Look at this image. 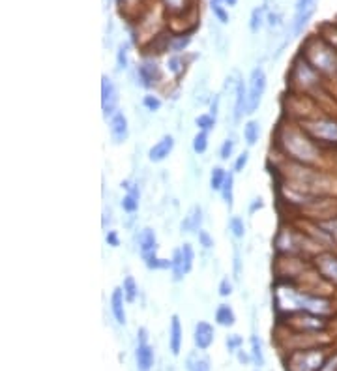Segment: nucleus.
Here are the masks:
<instances>
[{"label":"nucleus","instance_id":"12","mask_svg":"<svg viewBox=\"0 0 337 371\" xmlns=\"http://www.w3.org/2000/svg\"><path fill=\"white\" fill-rule=\"evenodd\" d=\"M175 149V137L173 135H163L152 149L148 150V160L152 163H162L165 162L171 152Z\"/></svg>","mask_w":337,"mask_h":371},{"label":"nucleus","instance_id":"29","mask_svg":"<svg viewBox=\"0 0 337 371\" xmlns=\"http://www.w3.org/2000/svg\"><path fill=\"white\" fill-rule=\"evenodd\" d=\"M266 21V10L262 6L255 8L251 12V19H249V30H251L253 34H257L262 28V25H264Z\"/></svg>","mask_w":337,"mask_h":371},{"label":"nucleus","instance_id":"26","mask_svg":"<svg viewBox=\"0 0 337 371\" xmlns=\"http://www.w3.org/2000/svg\"><path fill=\"white\" fill-rule=\"evenodd\" d=\"M143 260L146 268H150V270H165V268H171V260L160 259V257H157V251L143 255Z\"/></svg>","mask_w":337,"mask_h":371},{"label":"nucleus","instance_id":"5","mask_svg":"<svg viewBox=\"0 0 337 371\" xmlns=\"http://www.w3.org/2000/svg\"><path fill=\"white\" fill-rule=\"evenodd\" d=\"M305 130L309 131L315 139H320L325 143L337 144V122L330 118H318L305 124Z\"/></svg>","mask_w":337,"mask_h":371},{"label":"nucleus","instance_id":"8","mask_svg":"<svg viewBox=\"0 0 337 371\" xmlns=\"http://www.w3.org/2000/svg\"><path fill=\"white\" fill-rule=\"evenodd\" d=\"M137 77L141 81V85L144 88H152L154 85H157L162 81V72H160V66L154 62V60H143L139 68H137Z\"/></svg>","mask_w":337,"mask_h":371},{"label":"nucleus","instance_id":"6","mask_svg":"<svg viewBox=\"0 0 337 371\" xmlns=\"http://www.w3.org/2000/svg\"><path fill=\"white\" fill-rule=\"evenodd\" d=\"M317 10V0H296V8H294V19H292V34L300 36L304 32L313 13Z\"/></svg>","mask_w":337,"mask_h":371},{"label":"nucleus","instance_id":"1","mask_svg":"<svg viewBox=\"0 0 337 371\" xmlns=\"http://www.w3.org/2000/svg\"><path fill=\"white\" fill-rule=\"evenodd\" d=\"M302 57L317 73L334 75L337 73V53L336 47L330 46L325 38L311 36L302 46Z\"/></svg>","mask_w":337,"mask_h":371},{"label":"nucleus","instance_id":"30","mask_svg":"<svg viewBox=\"0 0 337 371\" xmlns=\"http://www.w3.org/2000/svg\"><path fill=\"white\" fill-rule=\"evenodd\" d=\"M229 231H231L234 238H238V240H242V238L246 236V223H244L240 216H233V218L229 220Z\"/></svg>","mask_w":337,"mask_h":371},{"label":"nucleus","instance_id":"9","mask_svg":"<svg viewBox=\"0 0 337 371\" xmlns=\"http://www.w3.org/2000/svg\"><path fill=\"white\" fill-rule=\"evenodd\" d=\"M315 267H317V272L320 274L322 280L330 281V283L337 285V255L334 254L317 255Z\"/></svg>","mask_w":337,"mask_h":371},{"label":"nucleus","instance_id":"2","mask_svg":"<svg viewBox=\"0 0 337 371\" xmlns=\"http://www.w3.org/2000/svg\"><path fill=\"white\" fill-rule=\"evenodd\" d=\"M325 362V349H300L287 360V371H320Z\"/></svg>","mask_w":337,"mask_h":371},{"label":"nucleus","instance_id":"44","mask_svg":"<svg viewBox=\"0 0 337 371\" xmlns=\"http://www.w3.org/2000/svg\"><path fill=\"white\" fill-rule=\"evenodd\" d=\"M231 294H233V281L229 280V278H223L220 283V296L227 298Z\"/></svg>","mask_w":337,"mask_h":371},{"label":"nucleus","instance_id":"7","mask_svg":"<svg viewBox=\"0 0 337 371\" xmlns=\"http://www.w3.org/2000/svg\"><path fill=\"white\" fill-rule=\"evenodd\" d=\"M118 91L117 85L110 81L107 75L102 77V109H104V117L110 118L118 111Z\"/></svg>","mask_w":337,"mask_h":371},{"label":"nucleus","instance_id":"52","mask_svg":"<svg viewBox=\"0 0 337 371\" xmlns=\"http://www.w3.org/2000/svg\"><path fill=\"white\" fill-rule=\"evenodd\" d=\"M139 0H118V4H120V8H133V4H137Z\"/></svg>","mask_w":337,"mask_h":371},{"label":"nucleus","instance_id":"13","mask_svg":"<svg viewBox=\"0 0 337 371\" xmlns=\"http://www.w3.org/2000/svg\"><path fill=\"white\" fill-rule=\"evenodd\" d=\"M156 354L150 343H137L135 349V362H137V371H150L154 365Z\"/></svg>","mask_w":337,"mask_h":371},{"label":"nucleus","instance_id":"32","mask_svg":"<svg viewBox=\"0 0 337 371\" xmlns=\"http://www.w3.org/2000/svg\"><path fill=\"white\" fill-rule=\"evenodd\" d=\"M210 8H212V12L218 17L221 25H227L229 23V13L227 10L223 8V0H210Z\"/></svg>","mask_w":337,"mask_h":371},{"label":"nucleus","instance_id":"34","mask_svg":"<svg viewBox=\"0 0 337 371\" xmlns=\"http://www.w3.org/2000/svg\"><path fill=\"white\" fill-rule=\"evenodd\" d=\"M208 150V133L206 131H199L193 137V152L195 154H204Z\"/></svg>","mask_w":337,"mask_h":371},{"label":"nucleus","instance_id":"31","mask_svg":"<svg viewBox=\"0 0 337 371\" xmlns=\"http://www.w3.org/2000/svg\"><path fill=\"white\" fill-rule=\"evenodd\" d=\"M225 178H227V171L223 167H214L212 175H210V188L214 191H221L223 184H225Z\"/></svg>","mask_w":337,"mask_h":371},{"label":"nucleus","instance_id":"45","mask_svg":"<svg viewBox=\"0 0 337 371\" xmlns=\"http://www.w3.org/2000/svg\"><path fill=\"white\" fill-rule=\"evenodd\" d=\"M320 371H337V352L331 354L330 359H326L325 365L320 368Z\"/></svg>","mask_w":337,"mask_h":371},{"label":"nucleus","instance_id":"46","mask_svg":"<svg viewBox=\"0 0 337 371\" xmlns=\"http://www.w3.org/2000/svg\"><path fill=\"white\" fill-rule=\"evenodd\" d=\"M105 240H107V244L113 247L120 246V238H118L117 231H109V233H107V236H105Z\"/></svg>","mask_w":337,"mask_h":371},{"label":"nucleus","instance_id":"4","mask_svg":"<svg viewBox=\"0 0 337 371\" xmlns=\"http://www.w3.org/2000/svg\"><path fill=\"white\" fill-rule=\"evenodd\" d=\"M287 150L289 154L294 156L300 162H313L315 158L318 156L317 149L313 146V143L305 137H300L296 133H291L289 135V141H287Z\"/></svg>","mask_w":337,"mask_h":371},{"label":"nucleus","instance_id":"27","mask_svg":"<svg viewBox=\"0 0 337 371\" xmlns=\"http://www.w3.org/2000/svg\"><path fill=\"white\" fill-rule=\"evenodd\" d=\"M259 137H260L259 122H257V120H249V122L244 126V139H246V143L249 144V146H253V144H257Z\"/></svg>","mask_w":337,"mask_h":371},{"label":"nucleus","instance_id":"18","mask_svg":"<svg viewBox=\"0 0 337 371\" xmlns=\"http://www.w3.org/2000/svg\"><path fill=\"white\" fill-rule=\"evenodd\" d=\"M244 115H247V86L244 81H238L236 102H234V120H240Z\"/></svg>","mask_w":337,"mask_h":371},{"label":"nucleus","instance_id":"33","mask_svg":"<svg viewBox=\"0 0 337 371\" xmlns=\"http://www.w3.org/2000/svg\"><path fill=\"white\" fill-rule=\"evenodd\" d=\"M195 124H197V128L199 131H212L215 128V117H212L210 113L208 115H199V117L195 118Z\"/></svg>","mask_w":337,"mask_h":371},{"label":"nucleus","instance_id":"24","mask_svg":"<svg viewBox=\"0 0 337 371\" xmlns=\"http://www.w3.org/2000/svg\"><path fill=\"white\" fill-rule=\"evenodd\" d=\"M221 197L223 201L227 204L229 209H233V201H234V171H229L227 178H225V184L221 188Z\"/></svg>","mask_w":337,"mask_h":371},{"label":"nucleus","instance_id":"19","mask_svg":"<svg viewBox=\"0 0 337 371\" xmlns=\"http://www.w3.org/2000/svg\"><path fill=\"white\" fill-rule=\"evenodd\" d=\"M160 2L165 8V12L175 17L186 15L189 10H193V0H160Z\"/></svg>","mask_w":337,"mask_h":371},{"label":"nucleus","instance_id":"3","mask_svg":"<svg viewBox=\"0 0 337 371\" xmlns=\"http://www.w3.org/2000/svg\"><path fill=\"white\" fill-rule=\"evenodd\" d=\"M266 92V73L262 68H255L249 75V86H247V115H253L260 107L262 96Z\"/></svg>","mask_w":337,"mask_h":371},{"label":"nucleus","instance_id":"48","mask_svg":"<svg viewBox=\"0 0 337 371\" xmlns=\"http://www.w3.org/2000/svg\"><path fill=\"white\" fill-rule=\"evenodd\" d=\"M236 359H238V362H240V364H244V365H247L249 362H253L251 354H247V352H244L242 349L238 352H236Z\"/></svg>","mask_w":337,"mask_h":371},{"label":"nucleus","instance_id":"23","mask_svg":"<svg viewBox=\"0 0 337 371\" xmlns=\"http://www.w3.org/2000/svg\"><path fill=\"white\" fill-rule=\"evenodd\" d=\"M191 44V34H178V36H171V41H168V49L175 55H180L189 47Z\"/></svg>","mask_w":337,"mask_h":371},{"label":"nucleus","instance_id":"21","mask_svg":"<svg viewBox=\"0 0 337 371\" xmlns=\"http://www.w3.org/2000/svg\"><path fill=\"white\" fill-rule=\"evenodd\" d=\"M139 246H141V255L157 251V238L152 229H143L139 235Z\"/></svg>","mask_w":337,"mask_h":371},{"label":"nucleus","instance_id":"35","mask_svg":"<svg viewBox=\"0 0 337 371\" xmlns=\"http://www.w3.org/2000/svg\"><path fill=\"white\" fill-rule=\"evenodd\" d=\"M188 370L189 371H210V362L206 359H199V356H189L188 359Z\"/></svg>","mask_w":337,"mask_h":371},{"label":"nucleus","instance_id":"36","mask_svg":"<svg viewBox=\"0 0 337 371\" xmlns=\"http://www.w3.org/2000/svg\"><path fill=\"white\" fill-rule=\"evenodd\" d=\"M182 249V257H184V265H186V272H191V268H193V260H195V251L191 244H184L180 247Z\"/></svg>","mask_w":337,"mask_h":371},{"label":"nucleus","instance_id":"38","mask_svg":"<svg viewBox=\"0 0 337 371\" xmlns=\"http://www.w3.org/2000/svg\"><path fill=\"white\" fill-rule=\"evenodd\" d=\"M225 343H227L229 352L236 354V352L242 349V345H244V338L238 336V334H231V336H227V339H225Z\"/></svg>","mask_w":337,"mask_h":371},{"label":"nucleus","instance_id":"17","mask_svg":"<svg viewBox=\"0 0 337 371\" xmlns=\"http://www.w3.org/2000/svg\"><path fill=\"white\" fill-rule=\"evenodd\" d=\"M202 225V209L201 207H193L189 210V214L184 218L182 222V231L184 233H199Z\"/></svg>","mask_w":337,"mask_h":371},{"label":"nucleus","instance_id":"53","mask_svg":"<svg viewBox=\"0 0 337 371\" xmlns=\"http://www.w3.org/2000/svg\"><path fill=\"white\" fill-rule=\"evenodd\" d=\"M236 2L238 0H223V4H227V6H236Z\"/></svg>","mask_w":337,"mask_h":371},{"label":"nucleus","instance_id":"15","mask_svg":"<svg viewBox=\"0 0 337 371\" xmlns=\"http://www.w3.org/2000/svg\"><path fill=\"white\" fill-rule=\"evenodd\" d=\"M124 302H126V296H124L122 287H118L110 294V312H113V317L117 321L118 325H126V307H124Z\"/></svg>","mask_w":337,"mask_h":371},{"label":"nucleus","instance_id":"41","mask_svg":"<svg viewBox=\"0 0 337 371\" xmlns=\"http://www.w3.org/2000/svg\"><path fill=\"white\" fill-rule=\"evenodd\" d=\"M233 152H234V141L233 139H225V143L221 144L220 158L223 160V162H227L229 158L233 156Z\"/></svg>","mask_w":337,"mask_h":371},{"label":"nucleus","instance_id":"39","mask_svg":"<svg viewBox=\"0 0 337 371\" xmlns=\"http://www.w3.org/2000/svg\"><path fill=\"white\" fill-rule=\"evenodd\" d=\"M143 105H144V109L156 113L162 109V99L157 98V96H154V94H146V96L143 98Z\"/></svg>","mask_w":337,"mask_h":371},{"label":"nucleus","instance_id":"51","mask_svg":"<svg viewBox=\"0 0 337 371\" xmlns=\"http://www.w3.org/2000/svg\"><path fill=\"white\" fill-rule=\"evenodd\" d=\"M218 107H220V98H214L212 107H210V115H212V117H218Z\"/></svg>","mask_w":337,"mask_h":371},{"label":"nucleus","instance_id":"47","mask_svg":"<svg viewBox=\"0 0 337 371\" xmlns=\"http://www.w3.org/2000/svg\"><path fill=\"white\" fill-rule=\"evenodd\" d=\"M260 209H264V202H262V199H260V197H257V199H253L251 201V207H249V214H255V212Z\"/></svg>","mask_w":337,"mask_h":371},{"label":"nucleus","instance_id":"11","mask_svg":"<svg viewBox=\"0 0 337 371\" xmlns=\"http://www.w3.org/2000/svg\"><path fill=\"white\" fill-rule=\"evenodd\" d=\"M109 131L113 141L117 144L124 143L128 135H130V126H128V118L122 111H117L109 118Z\"/></svg>","mask_w":337,"mask_h":371},{"label":"nucleus","instance_id":"28","mask_svg":"<svg viewBox=\"0 0 337 371\" xmlns=\"http://www.w3.org/2000/svg\"><path fill=\"white\" fill-rule=\"evenodd\" d=\"M122 291L124 296H126V302H128V304H133L137 300V294H139V287H137L135 280H133L131 276H126V278H124Z\"/></svg>","mask_w":337,"mask_h":371},{"label":"nucleus","instance_id":"42","mask_svg":"<svg viewBox=\"0 0 337 371\" xmlns=\"http://www.w3.org/2000/svg\"><path fill=\"white\" fill-rule=\"evenodd\" d=\"M197 236H199V244H201L204 249H212V247H214V238L208 235V231L201 229V231L197 233Z\"/></svg>","mask_w":337,"mask_h":371},{"label":"nucleus","instance_id":"20","mask_svg":"<svg viewBox=\"0 0 337 371\" xmlns=\"http://www.w3.org/2000/svg\"><path fill=\"white\" fill-rule=\"evenodd\" d=\"M215 323L225 328H233L236 325V313L229 304H220L215 310Z\"/></svg>","mask_w":337,"mask_h":371},{"label":"nucleus","instance_id":"49","mask_svg":"<svg viewBox=\"0 0 337 371\" xmlns=\"http://www.w3.org/2000/svg\"><path fill=\"white\" fill-rule=\"evenodd\" d=\"M266 21H268V25H270L273 28V26L279 25V21H281V15H279V13L270 12V13H268V17H266Z\"/></svg>","mask_w":337,"mask_h":371},{"label":"nucleus","instance_id":"14","mask_svg":"<svg viewBox=\"0 0 337 371\" xmlns=\"http://www.w3.org/2000/svg\"><path fill=\"white\" fill-rule=\"evenodd\" d=\"M182 341H184V330H182L180 319H178V315H173L171 328H168V345H171V352H173L175 356L180 354Z\"/></svg>","mask_w":337,"mask_h":371},{"label":"nucleus","instance_id":"10","mask_svg":"<svg viewBox=\"0 0 337 371\" xmlns=\"http://www.w3.org/2000/svg\"><path fill=\"white\" fill-rule=\"evenodd\" d=\"M215 339L214 326L206 321H199L193 328V343L199 351H208Z\"/></svg>","mask_w":337,"mask_h":371},{"label":"nucleus","instance_id":"22","mask_svg":"<svg viewBox=\"0 0 337 371\" xmlns=\"http://www.w3.org/2000/svg\"><path fill=\"white\" fill-rule=\"evenodd\" d=\"M171 270H173V280L182 281L184 276H188L186 272V265H184V257H182V249H176L171 259Z\"/></svg>","mask_w":337,"mask_h":371},{"label":"nucleus","instance_id":"50","mask_svg":"<svg viewBox=\"0 0 337 371\" xmlns=\"http://www.w3.org/2000/svg\"><path fill=\"white\" fill-rule=\"evenodd\" d=\"M137 343H148V330H146V328H139V332H137Z\"/></svg>","mask_w":337,"mask_h":371},{"label":"nucleus","instance_id":"25","mask_svg":"<svg viewBox=\"0 0 337 371\" xmlns=\"http://www.w3.org/2000/svg\"><path fill=\"white\" fill-rule=\"evenodd\" d=\"M249 354H251L253 364L257 365V368L264 365V351H262V341H260L259 336H251V351H249Z\"/></svg>","mask_w":337,"mask_h":371},{"label":"nucleus","instance_id":"16","mask_svg":"<svg viewBox=\"0 0 337 371\" xmlns=\"http://www.w3.org/2000/svg\"><path fill=\"white\" fill-rule=\"evenodd\" d=\"M122 188L128 191L126 196L122 197V209L128 212V214H133V212H137L139 210V197H141V193H139V188H137L135 184L131 182H122Z\"/></svg>","mask_w":337,"mask_h":371},{"label":"nucleus","instance_id":"40","mask_svg":"<svg viewBox=\"0 0 337 371\" xmlns=\"http://www.w3.org/2000/svg\"><path fill=\"white\" fill-rule=\"evenodd\" d=\"M128 49H130V46L128 44H122V46L118 47V53H117V62H118V68L120 70H126L128 68V64H130V59H128Z\"/></svg>","mask_w":337,"mask_h":371},{"label":"nucleus","instance_id":"43","mask_svg":"<svg viewBox=\"0 0 337 371\" xmlns=\"http://www.w3.org/2000/svg\"><path fill=\"white\" fill-rule=\"evenodd\" d=\"M247 162H249V152H242L240 156L236 158V162H234V173H242V171L246 169Z\"/></svg>","mask_w":337,"mask_h":371},{"label":"nucleus","instance_id":"37","mask_svg":"<svg viewBox=\"0 0 337 371\" xmlns=\"http://www.w3.org/2000/svg\"><path fill=\"white\" fill-rule=\"evenodd\" d=\"M167 70L173 73V75H176V77H178V75L184 72V60H182L178 55H173V57L167 60Z\"/></svg>","mask_w":337,"mask_h":371}]
</instances>
